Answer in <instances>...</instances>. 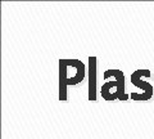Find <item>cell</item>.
Instances as JSON below:
<instances>
[{
    "label": "cell",
    "mask_w": 154,
    "mask_h": 139,
    "mask_svg": "<svg viewBox=\"0 0 154 139\" xmlns=\"http://www.w3.org/2000/svg\"><path fill=\"white\" fill-rule=\"evenodd\" d=\"M141 75H145V76H149L150 75V72H149L148 70H140V71H136L132 76H131V81H132V84L134 85H137V86H140V88L143 89H146L149 93H152V85L150 84H148V83H143V81H140V76Z\"/></svg>",
    "instance_id": "1"
}]
</instances>
